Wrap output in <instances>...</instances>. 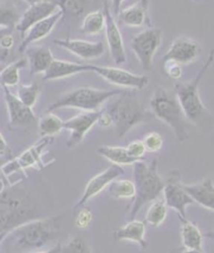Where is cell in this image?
<instances>
[{
  "label": "cell",
  "instance_id": "1",
  "mask_svg": "<svg viewBox=\"0 0 214 253\" xmlns=\"http://www.w3.org/2000/svg\"><path fill=\"white\" fill-rule=\"evenodd\" d=\"M39 218L43 216L38 200L22 185L15 184L0 193V233Z\"/></svg>",
  "mask_w": 214,
  "mask_h": 253
},
{
  "label": "cell",
  "instance_id": "2",
  "mask_svg": "<svg viewBox=\"0 0 214 253\" xmlns=\"http://www.w3.org/2000/svg\"><path fill=\"white\" fill-rule=\"evenodd\" d=\"M61 223V214L31 220L8 231L5 240L23 249H41L58 239Z\"/></svg>",
  "mask_w": 214,
  "mask_h": 253
},
{
  "label": "cell",
  "instance_id": "3",
  "mask_svg": "<svg viewBox=\"0 0 214 253\" xmlns=\"http://www.w3.org/2000/svg\"><path fill=\"white\" fill-rule=\"evenodd\" d=\"M134 166V185L135 196L130 211V219L134 220L146 203L153 202L161 195L165 183L158 173V160L154 159L149 165L139 160Z\"/></svg>",
  "mask_w": 214,
  "mask_h": 253
},
{
  "label": "cell",
  "instance_id": "4",
  "mask_svg": "<svg viewBox=\"0 0 214 253\" xmlns=\"http://www.w3.org/2000/svg\"><path fill=\"white\" fill-rule=\"evenodd\" d=\"M149 107L157 119L162 121L173 130L176 138L180 142L189 138L187 131L188 121L186 120L174 91L162 86L157 87L150 97Z\"/></svg>",
  "mask_w": 214,
  "mask_h": 253
},
{
  "label": "cell",
  "instance_id": "5",
  "mask_svg": "<svg viewBox=\"0 0 214 253\" xmlns=\"http://www.w3.org/2000/svg\"><path fill=\"white\" fill-rule=\"evenodd\" d=\"M213 62L214 49L210 51L208 59L192 81L189 83H178L174 88V92L182 108L186 120L193 125H199L208 112L201 99L199 87L204 75L206 74Z\"/></svg>",
  "mask_w": 214,
  "mask_h": 253
},
{
  "label": "cell",
  "instance_id": "6",
  "mask_svg": "<svg viewBox=\"0 0 214 253\" xmlns=\"http://www.w3.org/2000/svg\"><path fill=\"white\" fill-rule=\"evenodd\" d=\"M104 110L111 116L115 132L119 138L140 124L146 115L144 107L138 97L128 91H123Z\"/></svg>",
  "mask_w": 214,
  "mask_h": 253
},
{
  "label": "cell",
  "instance_id": "7",
  "mask_svg": "<svg viewBox=\"0 0 214 253\" xmlns=\"http://www.w3.org/2000/svg\"><path fill=\"white\" fill-rule=\"evenodd\" d=\"M122 92L123 90H104L90 87L77 88L52 103L47 111L53 112L63 108H74L84 112L99 111L104 103Z\"/></svg>",
  "mask_w": 214,
  "mask_h": 253
},
{
  "label": "cell",
  "instance_id": "8",
  "mask_svg": "<svg viewBox=\"0 0 214 253\" xmlns=\"http://www.w3.org/2000/svg\"><path fill=\"white\" fill-rule=\"evenodd\" d=\"M161 42L162 31L156 28L142 31L133 38L131 42L132 49L144 70H149L153 66L155 53Z\"/></svg>",
  "mask_w": 214,
  "mask_h": 253
},
{
  "label": "cell",
  "instance_id": "9",
  "mask_svg": "<svg viewBox=\"0 0 214 253\" xmlns=\"http://www.w3.org/2000/svg\"><path fill=\"white\" fill-rule=\"evenodd\" d=\"M164 202L167 207L175 210L180 215V219H186L187 206L193 204L194 201L186 193L184 184L181 182V176L178 170H172L167 176L166 184L164 185Z\"/></svg>",
  "mask_w": 214,
  "mask_h": 253
},
{
  "label": "cell",
  "instance_id": "10",
  "mask_svg": "<svg viewBox=\"0 0 214 253\" xmlns=\"http://www.w3.org/2000/svg\"><path fill=\"white\" fill-rule=\"evenodd\" d=\"M90 70L102 77L110 84L123 88L142 90L148 85L149 82V79L146 76L133 74L129 70L118 67L90 65Z\"/></svg>",
  "mask_w": 214,
  "mask_h": 253
},
{
  "label": "cell",
  "instance_id": "11",
  "mask_svg": "<svg viewBox=\"0 0 214 253\" xmlns=\"http://www.w3.org/2000/svg\"><path fill=\"white\" fill-rule=\"evenodd\" d=\"M101 112L102 110L82 112L64 122L63 129L70 132V137L66 142L67 149H74L83 142L86 134L97 124Z\"/></svg>",
  "mask_w": 214,
  "mask_h": 253
},
{
  "label": "cell",
  "instance_id": "12",
  "mask_svg": "<svg viewBox=\"0 0 214 253\" xmlns=\"http://www.w3.org/2000/svg\"><path fill=\"white\" fill-rule=\"evenodd\" d=\"M52 140L53 137L51 136L42 137L39 141L36 142L33 147L23 152L20 156L11 159L6 165H4L1 169L3 174L5 176H10L17 170L25 169L28 168L34 167L35 165L40 164L43 152L45 151V149L52 142Z\"/></svg>",
  "mask_w": 214,
  "mask_h": 253
},
{
  "label": "cell",
  "instance_id": "13",
  "mask_svg": "<svg viewBox=\"0 0 214 253\" xmlns=\"http://www.w3.org/2000/svg\"><path fill=\"white\" fill-rule=\"evenodd\" d=\"M104 14L106 17V38L108 42L110 56L116 65L123 64L127 61L123 38L110 7L107 5V3H104Z\"/></svg>",
  "mask_w": 214,
  "mask_h": 253
},
{
  "label": "cell",
  "instance_id": "14",
  "mask_svg": "<svg viewBox=\"0 0 214 253\" xmlns=\"http://www.w3.org/2000/svg\"><path fill=\"white\" fill-rule=\"evenodd\" d=\"M123 174L124 170L120 166L112 165L108 169L103 170L102 173L94 176L90 181L87 183L82 197L79 198V200L73 206V210L82 209L90 199L99 195L107 186H109V184L112 181H114V180H116Z\"/></svg>",
  "mask_w": 214,
  "mask_h": 253
},
{
  "label": "cell",
  "instance_id": "15",
  "mask_svg": "<svg viewBox=\"0 0 214 253\" xmlns=\"http://www.w3.org/2000/svg\"><path fill=\"white\" fill-rule=\"evenodd\" d=\"M201 53L200 44L187 37H179L172 43L163 58L164 61H174L180 65L190 64Z\"/></svg>",
  "mask_w": 214,
  "mask_h": 253
},
{
  "label": "cell",
  "instance_id": "16",
  "mask_svg": "<svg viewBox=\"0 0 214 253\" xmlns=\"http://www.w3.org/2000/svg\"><path fill=\"white\" fill-rule=\"evenodd\" d=\"M57 11H59L57 3L47 1V0H41L37 3L30 5L23 15L20 16V19L15 26V29L24 36L34 24L45 19Z\"/></svg>",
  "mask_w": 214,
  "mask_h": 253
},
{
  "label": "cell",
  "instance_id": "17",
  "mask_svg": "<svg viewBox=\"0 0 214 253\" xmlns=\"http://www.w3.org/2000/svg\"><path fill=\"white\" fill-rule=\"evenodd\" d=\"M7 106L10 124L13 126H28L36 122V115L32 108L24 105L17 95L13 94L8 87L2 86Z\"/></svg>",
  "mask_w": 214,
  "mask_h": 253
},
{
  "label": "cell",
  "instance_id": "18",
  "mask_svg": "<svg viewBox=\"0 0 214 253\" xmlns=\"http://www.w3.org/2000/svg\"><path fill=\"white\" fill-rule=\"evenodd\" d=\"M55 44L83 60L97 59L105 52L103 42H90L79 39H58L55 40Z\"/></svg>",
  "mask_w": 214,
  "mask_h": 253
},
{
  "label": "cell",
  "instance_id": "19",
  "mask_svg": "<svg viewBox=\"0 0 214 253\" xmlns=\"http://www.w3.org/2000/svg\"><path fill=\"white\" fill-rule=\"evenodd\" d=\"M62 17H63V14L59 10L55 14L45 18V19L34 24L23 36V40L19 46V51H24L34 42H37L47 37V36L52 32V30L55 29V26L60 21Z\"/></svg>",
  "mask_w": 214,
  "mask_h": 253
},
{
  "label": "cell",
  "instance_id": "20",
  "mask_svg": "<svg viewBox=\"0 0 214 253\" xmlns=\"http://www.w3.org/2000/svg\"><path fill=\"white\" fill-rule=\"evenodd\" d=\"M88 71H91L90 65H84L79 64V63L55 59L52 61L48 69L43 74V81L61 80Z\"/></svg>",
  "mask_w": 214,
  "mask_h": 253
},
{
  "label": "cell",
  "instance_id": "21",
  "mask_svg": "<svg viewBox=\"0 0 214 253\" xmlns=\"http://www.w3.org/2000/svg\"><path fill=\"white\" fill-rule=\"evenodd\" d=\"M184 189L194 203L214 211V183L212 179L208 178L199 183L184 185Z\"/></svg>",
  "mask_w": 214,
  "mask_h": 253
},
{
  "label": "cell",
  "instance_id": "22",
  "mask_svg": "<svg viewBox=\"0 0 214 253\" xmlns=\"http://www.w3.org/2000/svg\"><path fill=\"white\" fill-rule=\"evenodd\" d=\"M113 237L117 241L135 242L142 249H146L148 243L145 239V224L139 220H131L120 228H117Z\"/></svg>",
  "mask_w": 214,
  "mask_h": 253
},
{
  "label": "cell",
  "instance_id": "23",
  "mask_svg": "<svg viewBox=\"0 0 214 253\" xmlns=\"http://www.w3.org/2000/svg\"><path fill=\"white\" fill-rule=\"evenodd\" d=\"M148 8L149 0H138L137 2L119 12V20L131 28H140L147 20Z\"/></svg>",
  "mask_w": 214,
  "mask_h": 253
},
{
  "label": "cell",
  "instance_id": "24",
  "mask_svg": "<svg viewBox=\"0 0 214 253\" xmlns=\"http://www.w3.org/2000/svg\"><path fill=\"white\" fill-rule=\"evenodd\" d=\"M181 238L184 249L203 251V234L197 225L187 219L182 220Z\"/></svg>",
  "mask_w": 214,
  "mask_h": 253
},
{
  "label": "cell",
  "instance_id": "25",
  "mask_svg": "<svg viewBox=\"0 0 214 253\" xmlns=\"http://www.w3.org/2000/svg\"><path fill=\"white\" fill-rule=\"evenodd\" d=\"M53 60H55V58H53L52 52L47 47L42 46L32 49L29 56V65L31 67V74H44V72L48 69Z\"/></svg>",
  "mask_w": 214,
  "mask_h": 253
},
{
  "label": "cell",
  "instance_id": "26",
  "mask_svg": "<svg viewBox=\"0 0 214 253\" xmlns=\"http://www.w3.org/2000/svg\"><path fill=\"white\" fill-rule=\"evenodd\" d=\"M97 153L106 159L113 162L116 166H130L134 165L138 160L130 156L127 148L123 147H112V146H102L97 149Z\"/></svg>",
  "mask_w": 214,
  "mask_h": 253
},
{
  "label": "cell",
  "instance_id": "27",
  "mask_svg": "<svg viewBox=\"0 0 214 253\" xmlns=\"http://www.w3.org/2000/svg\"><path fill=\"white\" fill-rule=\"evenodd\" d=\"M29 65V62L26 59L18 60L11 63L10 65L4 67L0 72V85L5 87H12L18 85L20 81L19 70L23 67Z\"/></svg>",
  "mask_w": 214,
  "mask_h": 253
},
{
  "label": "cell",
  "instance_id": "28",
  "mask_svg": "<svg viewBox=\"0 0 214 253\" xmlns=\"http://www.w3.org/2000/svg\"><path fill=\"white\" fill-rule=\"evenodd\" d=\"M106 26V17L104 12L93 11L87 14L82 22L81 31L88 36L101 34Z\"/></svg>",
  "mask_w": 214,
  "mask_h": 253
},
{
  "label": "cell",
  "instance_id": "29",
  "mask_svg": "<svg viewBox=\"0 0 214 253\" xmlns=\"http://www.w3.org/2000/svg\"><path fill=\"white\" fill-rule=\"evenodd\" d=\"M64 122L52 112L43 115L39 121V131L42 137L53 136L63 130Z\"/></svg>",
  "mask_w": 214,
  "mask_h": 253
},
{
  "label": "cell",
  "instance_id": "30",
  "mask_svg": "<svg viewBox=\"0 0 214 253\" xmlns=\"http://www.w3.org/2000/svg\"><path fill=\"white\" fill-rule=\"evenodd\" d=\"M167 216V206L164 200H158L156 199L150 204L145 214L146 223L151 227H158L161 225Z\"/></svg>",
  "mask_w": 214,
  "mask_h": 253
},
{
  "label": "cell",
  "instance_id": "31",
  "mask_svg": "<svg viewBox=\"0 0 214 253\" xmlns=\"http://www.w3.org/2000/svg\"><path fill=\"white\" fill-rule=\"evenodd\" d=\"M109 194L115 199L134 198L135 185L130 180H114L109 184Z\"/></svg>",
  "mask_w": 214,
  "mask_h": 253
},
{
  "label": "cell",
  "instance_id": "32",
  "mask_svg": "<svg viewBox=\"0 0 214 253\" xmlns=\"http://www.w3.org/2000/svg\"><path fill=\"white\" fill-rule=\"evenodd\" d=\"M41 93V89L38 84L33 83L29 85H22L18 90V98L30 108H33L37 103L39 95Z\"/></svg>",
  "mask_w": 214,
  "mask_h": 253
},
{
  "label": "cell",
  "instance_id": "33",
  "mask_svg": "<svg viewBox=\"0 0 214 253\" xmlns=\"http://www.w3.org/2000/svg\"><path fill=\"white\" fill-rule=\"evenodd\" d=\"M19 19L20 15L18 14L15 6L0 5V28L12 30L17 25Z\"/></svg>",
  "mask_w": 214,
  "mask_h": 253
},
{
  "label": "cell",
  "instance_id": "34",
  "mask_svg": "<svg viewBox=\"0 0 214 253\" xmlns=\"http://www.w3.org/2000/svg\"><path fill=\"white\" fill-rule=\"evenodd\" d=\"M86 1L87 0H60L57 5L63 16L77 17L84 13Z\"/></svg>",
  "mask_w": 214,
  "mask_h": 253
},
{
  "label": "cell",
  "instance_id": "35",
  "mask_svg": "<svg viewBox=\"0 0 214 253\" xmlns=\"http://www.w3.org/2000/svg\"><path fill=\"white\" fill-rule=\"evenodd\" d=\"M61 253H91V251L83 238L73 237L62 246Z\"/></svg>",
  "mask_w": 214,
  "mask_h": 253
},
{
  "label": "cell",
  "instance_id": "36",
  "mask_svg": "<svg viewBox=\"0 0 214 253\" xmlns=\"http://www.w3.org/2000/svg\"><path fill=\"white\" fill-rule=\"evenodd\" d=\"M163 138L161 135L157 132L148 133L143 139V144L146 152L156 153L159 152L163 147Z\"/></svg>",
  "mask_w": 214,
  "mask_h": 253
},
{
  "label": "cell",
  "instance_id": "37",
  "mask_svg": "<svg viewBox=\"0 0 214 253\" xmlns=\"http://www.w3.org/2000/svg\"><path fill=\"white\" fill-rule=\"evenodd\" d=\"M93 221V213L88 209H81L75 216V226L79 229H85Z\"/></svg>",
  "mask_w": 214,
  "mask_h": 253
},
{
  "label": "cell",
  "instance_id": "38",
  "mask_svg": "<svg viewBox=\"0 0 214 253\" xmlns=\"http://www.w3.org/2000/svg\"><path fill=\"white\" fill-rule=\"evenodd\" d=\"M127 150H128V153L130 154V156L138 161L143 160V156L146 153L143 141H141V140H135V141L131 142L127 147Z\"/></svg>",
  "mask_w": 214,
  "mask_h": 253
},
{
  "label": "cell",
  "instance_id": "39",
  "mask_svg": "<svg viewBox=\"0 0 214 253\" xmlns=\"http://www.w3.org/2000/svg\"><path fill=\"white\" fill-rule=\"evenodd\" d=\"M163 68L165 75L173 80H179L182 77V67L174 61H164Z\"/></svg>",
  "mask_w": 214,
  "mask_h": 253
},
{
  "label": "cell",
  "instance_id": "40",
  "mask_svg": "<svg viewBox=\"0 0 214 253\" xmlns=\"http://www.w3.org/2000/svg\"><path fill=\"white\" fill-rule=\"evenodd\" d=\"M97 124H99L103 128H110V126H113V122L111 116L107 113L105 110H102L100 119L97 121Z\"/></svg>",
  "mask_w": 214,
  "mask_h": 253
},
{
  "label": "cell",
  "instance_id": "41",
  "mask_svg": "<svg viewBox=\"0 0 214 253\" xmlns=\"http://www.w3.org/2000/svg\"><path fill=\"white\" fill-rule=\"evenodd\" d=\"M2 32H3V29H0V40H1ZM8 55H10V51H6L5 49H3V47L1 46V41H0V62L4 61Z\"/></svg>",
  "mask_w": 214,
  "mask_h": 253
},
{
  "label": "cell",
  "instance_id": "42",
  "mask_svg": "<svg viewBox=\"0 0 214 253\" xmlns=\"http://www.w3.org/2000/svg\"><path fill=\"white\" fill-rule=\"evenodd\" d=\"M7 143L4 139V137L2 136V134L0 133V154H7Z\"/></svg>",
  "mask_w": 214,
  "mask_h": 253
},
{
  "label": "cell",
  "instance_id": "43",
  "mask_svg": "<svg viewBox=\"0 0 214 253\" xmlns=\"http://www.w3.org/2000/svg\"><path fill=\"white\" fill-rule=\"evenodd\" d=\"M61 250H62V245L61 244H57V245H55L53 247H51L50 249L48 250H45V251H40V252H26V253H61Z\"/></svg>",
  "mask_w": 214,
  "mask_h": 253
},
{
  "label": "cell",
  "instance_id": "44",
  "mask_svg": "<svg viewBox=\"0 0 214 253\" xmlns=\"http://www.w3.org/2000/svg\"><path fill=\"white\" fill-rule=\"evenodd\" d=\"M123 1H124V0H111L114 14H116V15L119 14L120 7H121V4L123 3Z\"/></svg>",
  "mask_w": 214,
  "mask_h": 253
},
{
  "label": "cell",
  "instance_id": "45",
  "mask_svg": "<svg viewBox=\"0 0 214 253\" xmlns=\"http://www.w3.org/2000/svg\"><path fill=\"white\" fill-rule=\"evenodd\" d=\"M11 159H13V158L10 154H8V153L7 154H0V169H1L3 168V166L6 165Z\"/></svg>",
  "mask_w": 214,
  "mask_h": 253
},
{
  "label": "cell",
  "instance_id": "46",
  "mask_svg": "<svg viewBox=\"0 0 214 253\" xmlns=\"http://www.w3.org/2000/svg\"><path fill=\"white\" fill-rule=\"evenodd\" d=\"M178 253H204L203 251H195V250H187V249H184V250H182V251H180V252H178Z\"/></svg>",
  "mask_w": 214,
  "mask_h": 253
},
{
  "label": "cell",
  "instance_id": "47",
  "mask_svg": "<svg viewBox=\"0 0 214 253\" xmlns=\"http://www.w3.org/2000/svg\"><path fill=\"white\" fill-rule=\"evenodd\" d=\"M23 1H25L26 3L30 4V5H33V4H35V3H37V2L41 1V0H23Z\"/></svg>",
  "mask_w": 214,
  "mask_h": 253
},
{
  "label": "cell",
  "instance_id": "48",
  "mask_svg": "<svg viewBox=\"0 0 214 253\" xmlns=\"http://www.w3.org/2000/svg\"><path fill=\"white\" fill-rule=\"evenodd\" d=\"M4 183H3V180L0 177V193H2L4 191Z\"/></svg>",
  "mask_w": 214,
  "mask_h": 253
},
{
  "label": "cell",
  "instance_id": "49",
  "mask_svg": "<svg viewBox=\"0 0 214 253\" xmlns=\"http://www.w3.org/2000/svg\"><path fill=\"white\" fill-rule=\"evenodd\" d=\"M6 234H7V232L0 233V245H1V243L4 241V239H5V237H6Z\"/></svg>",
  "mask_w": 214,
  "mask_h": 253
},
{
  "label": "cell",
  "instance_id": "50",
  "mask_svg": "<svg viewBox=\"0 0 214 253\" xmlns=\"http://www.w3.org/2000/svg\"><path fill=\"white\" fill-rule=\"evenodd\" d=\"M213 227H214V223H213ZM210 236H211V237H213V238H214V231H213V232H212V233H211V234H210Z\"/></svg>",
  "mask_w": 214,
  "mask_h": 253
},
{
  "label": "cell",
  "instance_id": "51",
  "mask_svg": "<svg viewBox=\"0 0 214 253\" xmlns=\"http://www.w3.org/2000/svg\"><path fill=\"white\" fill-rule=\"evenodd\" d=\"M3 69V67H2V65L1 64H0V72H1V70Z\"/></svg>",
  "mask_w": 214,
  "mask_h": 253
},
{
  "label": "cell",
  "instance_id": "52",
  "mask_svg": "<svg viewBox=\"0 0 214 253\" xmlns=\"http://www.w3.org/2000/svg\"><path fill=\"white\" fill-rule=\"evenodd\" d=\"M194 1H198V0H194Z\"/></svg>",
  "mask_w": 214,
  "mask_h": 253
}]
</instances>
